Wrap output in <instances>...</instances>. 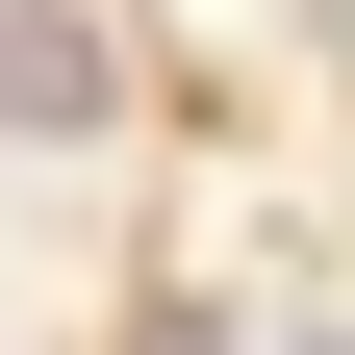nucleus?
Here are the masks:
<instances>
[{
  "label": "nucleus",
  "instance_id": "nucleus-1",
  "mask_svg": "<svg viewBox=\"0 0 355 355\" xmlns=\"http://www.w3.org/2000/svg\"><path fill=\"white\" fill-rule=\"evenodd\" d=\"M0 127H102V26L76 0H0Z\"/></svg>",
  "mask_w": 355,
  "mask_h": 355
}]
</instances>
